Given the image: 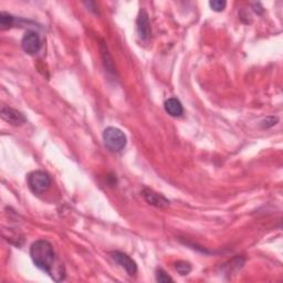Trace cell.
Segmentation results:
<instances>
[{
    "mask_svg": "<svg viewBox=\"0 0 283 283\" xmlns=\"http://www.w3.org/2000/svg\"><path fill=\"white\" fill-rule=\"evenodd\" d=\"M143 196L148 204L152 206H155V207H158V208L167 207V206L169 205V202L163 196V195H159L155 192H153V190L151 189H144Z\"/></svg>",
    "mask_w": 283,
    "mask_h": 283,
    "instance_id": "obj_8",
    "label": "cell"
},
{
    "mask_svg": "<svg viewBox=\"0 0 283 283\" xmlns=\"http://www.w3.org/2000/svg\"><path fill=\"white\" fill-rule=\"evenodd\" d=\"M103 141L105 146L112 152H120L126 146V136L120 128L107 127L103 132Z\"/></svg>",
    "mask_w": 283,
    "mask_h": 283,
    "instance_id": "obj_2",
    "label": "cell"
},
{
    "mask_svg": "<svg viewBox=\"0 0 283 283\" xmlns=\"http://www.w3.org/2000/svg\"><path fill=\"white\" fill-rule=\"evenodd\" d=\"M30 257L35 267L52 278L54 281H62L65 272L62 266L56 265L55 252L52 245L47 240H38L30 248Z\"/></svg>",
    "mask_w": 283,
    "mask_h": 283,
    "instance_id": "obj_1",
    "label": "cell"
},
{
    "mask_svg": "<svg viewBox=\"0 0 283 283\" xmlns=\"http://www.w3.org/2000/svg\"><path fill=\"white\" fill-rule=\"evenodd\" d=\"M137 33L142 40H147L151 37V24L148 20V14L145 10L142 9L136 20Z\"/></svg>",
    "mask_w": 283,
    "mask_h": 283,
    "instance_id": "obj_7",
    "label": "cell"
},
{
    "mask_svg": "<svg viewBox=\"0 0 283 283\" xmlns=\"http://www.w3.org/2000/svg\"><path fill=\"white\" fill-rule=\"evenodd\" d=\"M164 107H165V111L168 113V114L174 117L182 116L184 113V107H183L181 101L175 99V97L166 100L165 104H164Z\"/></svg>",
    "mask_w": 283,
    "mask_h": 283,
    "instance_id": "obj_9",
    "label": "cell"
},
{
    "mask_svg": "<svg viewBox=\"0 0 283 283\" xmlns=\"http://www.w3.org/2000/svg\"><path fill=\"white\" fill-rule=\"evenodd\" d=\"M14 22V18L7 12H1L0 13V25L2 29H8L11 27Z\"/></svg>",
    "mask_w": 283,
    "mask_h": 283,
    "instance_id": "obj_11",
    "label": "cell"
},
{
    "mask_svg": "<svg viewBox=\"0 0 283 283\" xmlns=\"http://www.w3.org/2000/svg\"><path fill=\"white\" fill-rule=\"evenodd\" d=\"M209 6L214 11L220 12L226 8V6H227V2L224 1V0H213V1L209 2Z\"/></svg>",
    "mask_w": 283,
    "mask_h": 283,
    "instance_id": "obj_13",
    "label": "cell"
},
{
    "mask_svg": "<svg viewBox=\"0 0 283 283\" xmlns=\"http://www.w3.org/2000/svg\"><path fill=\"white\" fill-rule=\"evenodd\" d=\"M28 186L32 193L41 195L51 187V178L47 173L34 171L28 175Z\"/></svg>",
    "mask_w": 283,
    "mask_h": 283,
    "instance_id": "obj_3",
    "label": "cell"
},
{
    "mask_svg": "<svg viewBox=\"0 0 283 283\" xmlns=\"http://www.w3.org/2000/svg\"><path fill=\"white\" fill-rule=\"evenodd\" d=\"M1 117L4 121L8 122L9 124L14 125V126H20L27 122V118L24 117V115L21 112L11 109V107H8V106H2Z\"/></svg>",
    "mask_w": 283,
    "mask_h": 283,
    "instance_id": "obj_6",
    "label": "cell"
},
{
    "mask_svg": "<svg viewBox=\"0 0 283 283\" xmlns=\"http://www.w3.org/2000/svg\"><path fill=\"white\" fill-rule=\"evenodd\" d=\"M21 45L25 53L28 54L38 53L41 49L40 35L35 31L25 32L21 41Z\"/></svg>",
    "mask_w": 283,
    "mask_h": 283,
    "instance_id": "obj_4",
    "label": "cell"
},
{
    "mask_svg": "<svg viewBox=\"0 0 283 283\" xmlns=\"http://www.w3.org/2000/svg\"><path fill=\"white\" fill-rule=\"evenodd\" d=\"M156 280L161 283H166V282H173V279L169 277L165 271L163 269H158L156 271Z\"/></svg>",
    "mask_w": 283,
    "mask_h": 283,
    "instance_id": "obj_14",
    "label": "cell"
},
{
    "mask_svg": "<svg viewBox=\"0 0 283 283\" xmlns=\"http://www.w3.org/2000/svg\"><path fill=\"white\" fill-rule=\"evenodd\" d=\"M278 122H279V118H278V117L269 116V117H267L266 120L261 122V126L264 128H270L272 126H275Z\"/></svg>",
    "mask_w": 283,
    "mask_h": 283,
    "instance_id": "obj_15",
    "label": "cell"
},
{
    "mask_svg": "<svg viewBox=\"0 0 283 283\" xmlns=\"http://www.w3.org/2000/svg\"><path fill=\"white\" fill-rule=\"evenodd\" d=\"M175 269L177 270L179 275L182 276H187L192 271V266H190L189 262L186 261H177L175 264Z\"/></svg>",
    "mask_w": 283,
    "mask_h": 283,
    "instance_id": "obj_10",
    "label": "cell"
},
{
    "mask_svg": "<svg viewBox=\"0 0 283 283\" xmlns=\"http://www.w3.org/2000/svg\"><path fill=\"white\" fill-rule=\"evenodd\" d=\"M102 55H103V59H104V61H105V62H104L105 68L109 70V72H112V73H115L114 64H113L111 56H110L109 52H107V50L105 48H104V50H102Z\"/></svg>",
    "mask_w": 283,
    "mask_h": 283,
    "instance_id": "obj_12",
    "label": "cell"
},
{
    "mask_svg": "<svg viewBox=\"0 0 283 283\" xmlns=\"http://www.w3.org/2000/svg\"><path fill=\"white\" fill-rule=\"evenodd\" d=\"M112 259L114 260L118 266H121L123 269H125L130 276L135 275L137 272V266L131 257H128L126 254H123L121 251H113L111 252Z\"/></svg>",
    "mask_w": 283,
    "mask_h": 283,
    "instance_id": "obj_5",
    "label": "cell"
}]
</instances>
